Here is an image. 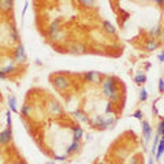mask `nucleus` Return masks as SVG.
I'll list each match as a JSON object with an SVG mask.
<instances>
[{
  "mask_svg": "<svg viewBox=\"0 0 164 164\" xmlns=\"http://www.w3.org/2000/svg\"><path fill=\"white\" fill-rule=\"evenodd\" d=\"M159 92H160V93H164V79L163 78L159 79Z\"/></svg>",
  "mask_w": 164,
  "mask_h": 164,
  "instance_id": "7c9ffc66",
  "label": "nucleus"
},
{
  "mask_svg": "<svg viewBox=\"0 0 164 164\" xmlns=\"http://www.w3.org/2000/svg\"><path fill=\"white\" fill-rule=\"evenodd\" d=\"M7 78V75L4 74V71L1 70V67H0V79H6Z\"/></svg>",
  "mask_w": 164,
  "mask_h": 164,
  "instance_id": "72a5a7b5",
  "label": "nucleus"
},
{
  "mask_svg": "<svg viewBox=\"0 0 164 164\" xmlns=\"http://www.w3.org/2000/svg\"><path fill=\"white\" fill-rule=\"evenodd\" d=\"M163 153H164V138H160V142H159L157 152H156V156H154V159L159 161L161 159V156H163Z\"/></svg>",
  "mask_w": 164,
  "mask_h": 164,
  "instance_id": "b1692460",
  "label": "nucleus"
},
{
  "mask_svg": "<svg viewBox=\"0 0 164 164\" xmlns=\"http://www.w3.org/2000/svg\"><path fill=\"white\" fill-rule=\"evenodd\" d=\"M71 131H73V140L74 141H81L82 140V137H84V129L81 126H73Z\"/></svg>",
  "mask_w": 164,
  "mask_h": 164,
  "instance_id": "dca6fc26",
  "label": "nucleus"
},
{
  "mask_svg": "<svg viewBox=\"0 0 164 164\" xmlns=\"http://www.w3.org/2000/svg\"><path fill=\"white\" fill-rule=\"evenodd\" d=\"M161 138H164V134H163V135H161Z\"/></svg>",
  "mask_w": 164,
  "mask_h": 164,
  "instance_id": "ea45409f",
  "label": "nucleus"
},
{
  "mask_svg": "<svg viewBox=\"0 0 164 164\" xmlns=\"http://www.w3.org/2000/svg\"><path fill=\"white\" fill-rule=\"evenodd\" d=\"M8 37L15 42L19 41V32H18V29H16V26L14 25V23H11V25L8 26Z\"/></svg>",
  "mask_w": 164,
  "mask_h": 164,
  "instance_id": "2eb2a0df",
  "label": "nucleus"
},
{
  "mask_svg": "<svg viewBox=\"0 0 164 164\" xmlns=\"http://www.w3.org/2000/svg\"><path fill=\"white\" fill-rule=\"evenodd\" d=\"M66 159H67V156H66V154H62V156H59V154H55V156H53V160H58V161H65Z\"/></svg>",
  "mask_w": 164,
  "mask_h": 164,
  "instance_id": "c756f323",
  "label": "nucleus"
},
{
  "mask_svg": "<svg viewBox=\"0 0 164 164\" xmlns=\"http://www.w3.org/2000/svg\"><path fill=\"white\" fill-rule=\"evenodd\" d=\"M6 123H7V127H11V125H13V120H11V111H7L6 112Z\"/></svg>",
  "mask_w": 164,
  "mask_h": 164,
  "instance_id": "cd10ccee",
  "label": "nucleus"
},
{
  "mask_svg": "<svg viewBox=\"0 0 164 164\" xmlns=\"http://www.w3.org/2000/svg\"><path fill=\"white\" fill-rule=\"evenodd\" d=\"M159 62H161V63H163V62H164V55H163V53H160V55H159Z\"/></svg>",
  "mask_w": 164,
  "mask_h": 164,
  "instance_id": "f704fd0d",
  "label": "nucleus"
},
{
  "mask_svg": "<svg viewBox=\"0 0 164 164\" xmlns=\"http://www.w3.org/2000/svg\"><path fill=\"white\" fill-rule=\"evenodd\" d=\"M161 53H163V55H164V49H163V51H161Z\"/></svg>",
  "mask_w": 164,
  "mask_h": 164,
  "instance_id": "58836bf2",
  "label": "nucleus"
},
{
  "mask_svg": "<svg viewBox=\"0 0 164 164\" xmlns=\"http://www.w3.org/2000/svg\"><path fill=\"white\" fill-rule=\"evenodd\" d=\"M13 60L15 62L16 65H23V63H26L27 55H26L23 44H16V47L14 48V52H13Z\"/></svg>",
  "mask_w": 164,
  "mask_h": 164,
  "instance_id": "7ed1b4c3",
  "label": "nucleus"
},
{
  "mask_svg": "<svg viewBox=\"0 0 164 164\" xmlns=\"http://www.w3.org/2000/svg\"><path fill=\"white\" fill-rule=\"evenodd\" d=\"M140 100H141L142 103H144V101H146V100H148V90L145 89L144 86H142L141 92H140Z\"/></svg>",
  "mask_w": 164,
  "mask_h": 164,
  "instance_id": "a878e982",
  "label": "nucleus"
},
{
  "mask_svg": "<svg viewBox=\"0 0 164 164\" xmlns=\"http://www.w3.org/2000/svg\"><path fill=\"white\" fill-rule=\"evenodd\" d=\"M47 111H48V114L52 116H60L62 114H63V107L60 105L59 101H56V100H53V99H49L48 101H47Z\"/></svg>",
  "mask_w": 164,
  "mask_h": 164,
  "instance_id": "20e7f679",
  "label": "nucleus"
},
{
  "mask_svg": "<svg viewBox=\"0 0 164 164\" xmlns=\"http://www.w3.org/2000/svg\"><path fill=\"white\" fill-rule=\"evenodd\" d=\"M148 164H153V156H152V157L148 160Z\"/></svg>",
  "mask_w": 164,
  "mask_h": 164,
  "instance_id": "e433bc0d",
  "label": "nucleus"
},
{
  "mask_svg": "<svg viewBox=\"0 0 164 164\" xmlns=\"http://www.w3.org/2000/svg\"><path fill=\"white\" fill-rule=\"evenodd\" d=\"M14 8V0H0V11L4 14L11 13Z\"/></svg>",
  "mask_w": 164,
  "mask_h": 164,
  "instance_id": "9b49d317",
  "label": "nucleus"
},
{
  "mask_svg": "<svg viewBox=\"0 0 164 164\" xmlns=\"http://www.w3.org/2000/svg\"><path fill=\"white\" fill-rule=\"evenodd\" d=\"M149 36H151V39H160L161 36H163V27L161 26H154L149 30Z\"/></svg>",
  "mask_w": 164,
  "mask_h": 164,
  "instance_id": "aec40b11",
  "label": "nucleus"
},
{
  "mask_svg": "<svg viewBox=\"0 0 164 164\" xmlns=\"http://www.w3.org/2000/svg\"><path fill=\"white\" fill-rule=\"evenodd\" d=\"M133 116H134L135 119H140V120H142V112H141V111H135V112L133 114Z\"/></svg>",
  "mask_w": 164,
  "mask_h": 164,
  "instance_id": "2f4dec72",
  "label": "nucleus"
},
{
  "mask_svg": "<svg viewBox=\"0 0 164 164\" xmlns=\"http://www.w3.org/2000/svg\"><path fill=\"white\" fill-rule=\"evenodd\" d=\"M159 45H160V42H159L156 39H149L148 41L145 42V49L148 52H153L159 48Z\"/></svg>",
  "mask_w": 164,
  "mask_h": 164,
  "instance_id": "a211bd4d",
  "label": "nucleus"
},
{
  "mask_svg": "<svg viewBox=\"0 0 164 164\" xmlns=\"http://www.w3.org/2000/svg\"><path fill=\"white\" fill-rule=\"evenodd\" d=\"M68 52L71 55H82L86 52V45L82 44V42H73L68 47Z\"/></svg>",
  "mask_w": 164,
  "mask_h": 164,
  "instance_id": "6e6552de",
  "label": "nucleus"
},
{
  "mask_svg": "<svg viewBox=\"0 0 164 164\" xmlns=\"http://www.w3.org/2000/svg\"><path fill=\"white\" fill-rule=\"evenodd\" d=\"M157 134L159 135H163L164 134V119L161 120V122L159 123V126H157Z\"/></svg>",
  "mask_w": 164,
  "mask_h": 164,
  "instance_id": "c85d7f7f",
  "label": "nucleus"
},
{
  "mask_svg": "<svg viewBox=\"0 0 164 164\" xmlns=\"http://www.w3.org/2000/svg\"><path fill=\"white\" fill-rule=\"evenodd\" d=\"M89 125L94 129L99 130H107L108 129V125H107V118L103 115H94L93 118H90Z\"/></svg>",
  "mask_w": 164,
  "mask_h": 164,
  "instance_id": "39448f33",
  "label": "nucleus"
},
{
  "mask_svg": "<svg viewBox=\"0 0 164 164\" xmlns=\"http://www.w3.org/2000/svg\"><path fill=\"white\" fill-rule=\"evenodd\" d=\"M97 164H108V163H105V161H101V163H97Z\"/></svg>",
  "mask_w": 164,
  "mask_h": 164,
  "instance_id": "4c0bfd02",
  "label": "nucleus"
},
{
  "mask_svg": "<svg viewBox=\"0 0 164 164\" xmlns=\"http://www.w3.org/2000/svg\"><path fill=\"white\" fill-rule=\"evenodd\" d=\"M51 84L52 86L55 88L56 90H60V92H65V90H67L68 88H70V81H68V78L66 77V75L63 74H52L51 75Z\"/></svg>",
  "mask_w": 164,
  "mask_h": 164,
  "instance_id": "f03ea898",
  "label": "nucleus"
},
{
  "mask_svg": "<svg viewBox=\"0 0 164 164\" xmlns=\"http://www.w3.org/2000/svg\"><path fill=\"white\" fill-rule=\"evenodd\" d=\"M156 4H159V6H163V4H164V0H156Z\"/></svg>",
  "mask_w": 164,
  "mask_h": 164,
  "instance_id": "c9c22d12",
  "label": "nucleus"
},
{
  "mask_svg": "<svg viewBox=\"0 0 164 164\" xmlns=\"http://www.w3.org/2000/svg\"><path fill=\"white\" fill-rule=\"evenodd\" d=\"M134 82L137 85H140V86H142V85L146 82V75H145L142 71H138V73L135 74V77H134Z\"/></svg>",
  "mask_w": 164,
  "mask_h": 164,
  "instance_id": "5701e85b",
  "label": "nucleus"
},
{
  "mask_svg": "<svg viewBox=\"0 0 164 164\" xmlns=\"http://www.w3.org/2000/svg\"><path fill=\"white\" fill-rule=\"evenodd\" d=\"M142 137L145 144L152 138V126L148 120H142Z\"/></svg>",
  "mask_w": 164,
  "mask_h": 164,
  "instance_id": "1a4fd4ad",
  "label": "nucleus"
},
{
  "mask_svg": "<svg viewBox=\"0 0 164 164\" xmlns=\"http://www.w3.org/2000/svg\"><path fill=\"white\" fill-rule=\"evenodd\" d=\"M33 112H34V107L29 103L22 104V108H21V118H32Z\"/></svg>",
  "mask_w": 164,
  "mask_h": 164,
  "instance_id": "9d476101",
  "label": "nucleus"
},
{
  "mask_svg": "<svg viewBox=\"0 0 164 164\" xmlns=\"http://www.w3.org/2000/svg\"><path fill=\"white\" fill-rule=\"evenodd\" d=\"M104 79V75L99 71H88L84 74V81L85 82H89V84H94V85H99L101 84Z\"/></svg>",
  "mask_w": 164,
  "mask_h": 164,
  "instance_id": "423d86ee",
  "label": "nucleus"
},
{
  "mask_svg": "<svg viewBox=\"0 0 164 164\" xmlns=\"http://www.w3.org/2000/svg\"><path fill=\"white\" fill-rule=\"evenodd\" d=\"M94 164H97V163H94Z\"/></svg>",
  "mask_w": 164,
  "mask_h": 164,
  "instance_id": "a19ab883",
  "label": "nucleus"
},
{
  "mask_svg": "<svg viewBox=\"0 0 164 164\" xmlns=\"http://www.w3.org/2000/svg\"><path fill=\"white\" fill-rule=\"evenodd\" d=\"M79 148H81V141H74V140H73V142L66 148V153L65 154L68 157V156H71V154L77 153V152L79 151Z\"/></svg>",
  "mask_w": 164,
  "mask_h": 164,
  "instance_id": "f8f14e48",
  "label": "nucleus"
},
{
  "mask_svg": "<svg viewBox=\"0 0 164 164\" xmlns=\"http://www.w3.org/2000/svg\"><path fill=\"white\" fill-rule=\"evenodd\" d=\"M127 164H141V159H140L138 154H135V156H131L129 159V163Z\"/></svg>",
  "mask_w": 164,
  "mask_h": 164,
  "instance_id": "bb28decb",
  "label": "nucleus"
},
{
  "mask_svg": "<svg viewBox=\"0 0 164 164\" xmlns=\"http://www.w3.org/2000/svg\"><path fill=\"white\" fill-rule=\"evenodd\" d=\"M13 141V129L11 127H6L3 131H0V145L6 146Z\"/></svg>",
  "mask_w": 164,
  "mask_h": 164,
  "instance_id": "0eeeda50",
  "label": "nucleus"
},
{
  "mask_svg": "<svg viewBox=\"0 0 164 164\" xmlns=\"http://www.w3.org/2000/svg\"><path fill=\"white\" fill-rule=\"evenodd\" d=\"M71 115L74 116L77 120H79V122H82V123H89V120H90L89 116H88L84 111H81V109H75V111L71 114Z\"/></svg>",
  "mask_w": 164,
  "mask_h": 164,
  "instance_id": "4468645a",
  "label": "nucleus"
},
{
  "mask_svg": "<svg viewBox=\"0 0 164 164\" xmlns=\"http://www.w3.org/2000/svg\"><path fill=\"white\" fill-rule=\"evenodd\" d=\"M60 26H62V19H60V18H56L55 21H52L51 25L48 26V30H47L48 36H51V34H53L55 32L60 30Z\"/></svg>",
  "mask_w": 164,
  "mask_h": 164,
  "instance_id": "ddd939ff",
  "label": "nucleus"
},
{
  "mask_svg": "<svg viewBox=\"0 0 164 164\" xmlns=\"http://www.w3.org/2000/svg\"><path fill=\"white\" fill-rule=\"evenodd\" d=\"M101 89H103V94L109 99V97L112 96L115 92L119 90V86H118V78L116 77H112V75H109V77H104L103 82H101Z\"/></svg>",
  "mask_w": 164,
  "mask_h": 164,
  "instance_id": "f257e3e1",
  "label": "nucleus"
},
{
  "mask_svg": "<svg viewBox=\"0 0 164 164\" xmlns=\"http://www.w3.org/2000/svg\"><path fill=\"white\" fill-rule=\"evenodd\" d=\"M103 30L109 36H115L116 34V27L109 22V21H103Z\"/></svg>",
  "mask_w": 164,
  "mask_h": 164,
  "instance_id": "f3484780",
  "label": "nucleus"
},
{
  "mask_svg": "<svg viewBox=\"0 0 164 164\" xmlns=\"http://www.w3.org/2000/svg\"><path fill=\"white\" fill-rule=\"evenodd\" d=\"M27 8H29V3L26 1L25 3V6H23V10H22V18L25 16V14H26V11H27Z\"/></svg>",
  "mask_w": 164,
  "mask_h": 164,
  "instance_id": "473e14b6",
  "label": "nucleus"
},
{
  "mask_svg": "<svg viewBox=\"0 0 164 164\" xmlns=\"http://www.w3.org/2000/svg\"><path fill=\"white\" fill-rule=\"evenodd\" d=\"M77 1L85 8H92L94 6V0H77Z\"/></svg>",
  "mask_w": 164,
  "mask_h": 164,
  "instance_id": "393cba45",
  "label": "nucleus"
},
{
  "mask_svg": "<svg viewBox=\"0 0 164 164\" xmlns=\"http://www.w3.org/2000/svg\"><path fill=\"white\" fill-rule=\"evenodd\" d=\"M8 107H10V111L14 114H18V107H16V97L14 94L8 96Z\"/></svg>",
  "mask_w": 164,
  "mask_h": 164,
  "instance_id": "412c9836",
  "label": "nucleus"
},
{
  "mask_svg": "<svg viewBox=\"0 0 164 164\" xmlns=\"http://www.w3.org/2000/svg\"><path fill=\"white\" fill-rule=\"evenodd\" d=\"M49 37V40L51 41H55V42H59V41H62V40L65 39V32L63 30H58V32H55L53 34H51V36H48Z\"/></svg>",
  "mask_w": 164,
  "mask_h": 164,
  "instance_id": "4be33fe9",
  "label": "nucleus"
},
{
  "mask_svg": "<svg viewBox=\"0 0 164 164\" xmlns=\"http://www.w3.org/2000/svg\"><path fill=\"white\" fill-rule=\"evenodd\" d=\"M1 70L4 71V74H6V75L14 74V73L16 71V63L14 60H11L10 63H7L6 66H3V67H1Z\"/></svg>",
  "mask_w": 164,
  "mask_h": 164,
  "instance_id": "6ab92c4d",
  "label": "nucleus"
}]
</instances>
